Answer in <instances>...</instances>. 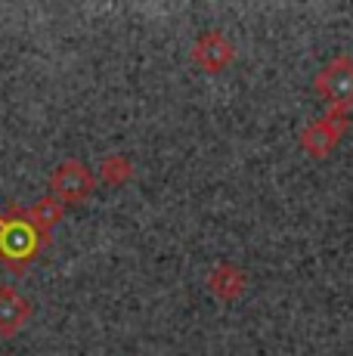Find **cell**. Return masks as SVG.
I'll list each match as a JSON object with an SVG mask.
<instances>
[{"instance_id":"obj_2","label":"cell","mask_w":353,"mask_h":356,"mask_svg":"<svg viewBox=\"0 0 353 356\" xmlns=\"http://www.w3.org/2000/svg\"><path fill=\"white\" fill-rule=\"evenodd\" d=\"M28 316V304L22 300V294L16 289H0V332L10 334Z\"/></svg>"},{"instance_id":"obj_1","label":"cell","mask_w":353,"mask_h":356,"mask_svg":"<svg viewBox=\"0 0 353 356\" xmlns=\"http://www.w3.org/2000/svg\"><path fill=\"white\" fill-rule=\"evenodd\" d=\"M40 248V236L35 229V220L22 214L0 217V257L13 266H25L35 260Z\"/></svg>"}]
</instances>
